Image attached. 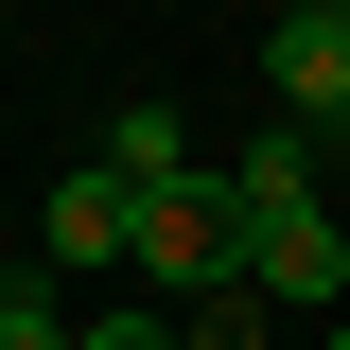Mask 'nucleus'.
Returning a JSON list of instances; mask_svg holds the SVG:
<instances>
[{"instance_id": "7ed1b4c3", "label": "nucleus", "mask_w": 350, "mask_h": 350, "mask_svg": "<svg viewBox=\"0 0 350 350\" xmlns=\"http://www.w3.org/2000/svg\"><path fill=\"white\" fill-rule=\"evenodd\" d=\"M262 70H280V105H298V140H315V158H350V0H280Z\"/></svg>"}, {"instance_id": "1a4fd4ad", "label": "nucleus", "mask_w": 350, "mask_h": 350, "mask_svg": "<svg viewBox=\"0 0 350 350\" xmlns=\"http://www.w3.org/2000/svg\"><path fill=\"white\" fill-rule=\"evenodd\" d=\"M333 350H350V315H333Z\"/></svg>"}, {"instance_id": "6e6552de", "label": "nucleus", "mask_w": 350, "mask_h": 350, "mask_svg": "<svg viewBox=\"0 0 350 350\" xmlns=\"http://www.w3.org/2000/svg\"><path fill=\"white\" fill-rule=\"evenodd\" d=\"M88 350H193L175 315H88Z\"/></svg>"}, {"instance_id": "f257e3e1", "label": "nucleus", "mask_w": 350, "mask_h": 350, "mask_svg": "<svg viewBox=\"0 0 350 350\" xmlns=\"http://www.w3.org/2000/svg\"><path fill=\"white\" fill-rule=\"evenodd\" d=\"M315 175H333L315 140H262V158L228 175V193H245V280H262V298H350V228L315 211Z\"/></svg>"}, {"instance_id": "423d86ee", "label": "nucleus", "mask_w": 350, "mask_h": 350, "mask_svg": "<svg viewBox=\"0 0 350 350\" xmlns=\"http://www.w3.org/2000/svg\"><path fill=\"white\" fill-rule=\"evenodd\" d=\"M105 175H140V193H158V175H175V105H123V123H105Z\"/></svg>"}, {"instance_id": "0eeeda50", "label": "nucleus", "mask_w": 350, "mask_h": 350, "mask_svg": "<svg viewBox=\"0 0 350 350\" xmlns=\"http://www.w3.org/2000/svg\"><path fill=\"white\" fill-rule=\"evenodd\" d=\"M245 298H262V280H228V298H175V333H193V350H262V315H245Z\"/></svg>"}, {"instance_id": "20e7f679", "label": "nucleus", "mask_w": 350, "mask_h": 350, "mask_svg": "<svg viewBox=\"0 0 350 350\" xmlns=\"http://www.w3.org/2000/svg\"><path fill=\"white\" fill-rule=\"evenodd\" d=\"M53 262H140V175H70L53 193Z\"/></svg>"}, {"instance_id": "39448f33", "label": "nucleus", "mask_w": 350, "mask_h": 350, "mask_svg": "<svg viewBox=\"0 0 350 350\" xmlns=\"http://www.w3.org/2000/svg\"><path fill=\"white\" fill-rule=\"evenodd\" d=\"M0 350H88V315L53 298V262H18V280H0Z\"/></svg>"}, {"instance_id": "f03ea898", "label": "nucleus", "mask_w": 350, "mask_h": 350, "mask_svg": "<svg viewBox=\"0 0 350 350\" xmlns=\"http://www.w3.org/2000/svg\"><path fill=\"white\" fill-rule=\"evenodd\" d=\"M140 280H158V298H228V280H245V193H228V175H158V193H140Z\"/></svg>"}]
</instances>
